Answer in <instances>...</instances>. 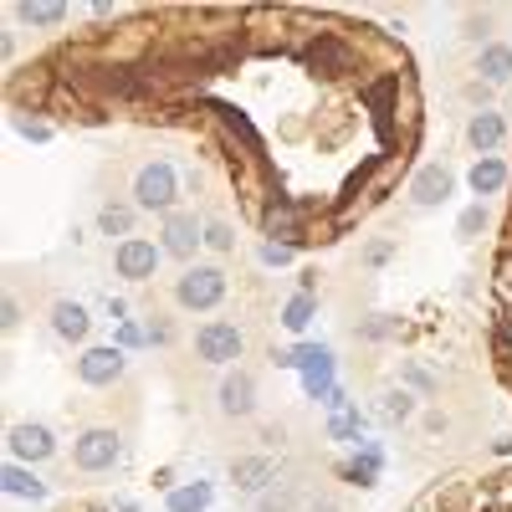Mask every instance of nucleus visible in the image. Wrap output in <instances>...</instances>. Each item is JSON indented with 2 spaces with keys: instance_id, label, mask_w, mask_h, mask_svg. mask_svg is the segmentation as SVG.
I'll use <instances>...</instances> for the list:
<instances>
[{
  "instance_id": "393cba45",
  "label": "nucleus",
  "mask_w": 512,
  "mask_h": 512,
  "mask_svg": "<svg viewBox=\"0 0 512 512\" xmlns=\"http://www.w3.org/2000/svg\"><path fill=\"white\" fill-rule=\"evenodd\" d=\"M205 246H216V251H231V246H236L231 226H226V221H210V226H205Z\"/></svg>"
},
{
  "instance_id": "1a4fd4ad",
  "label": "nucleus",
  "mask_w": 512,
  "mask_h": 512,
  "mask_svg": "<svg viewBox=\"0 0 512 512\" xmlns=\"http://www.w3.org/2000/svg\"><path fill=\"white\" fill-rule=\"evenodd\" d=\"M251 410H256V379H251L246 369L226 374V379H221V415H231V420H246Z\"/></svg>"
},
{
  "instance_id": "aec40b11",
  "label": "nucleus",
  "mask_w": 512,
  "mask_h": 512,
  "mask_svg": "<svg viewBox=\"0 0 512 512\" xmlns=\"http://www.w3.org/2000/svg\"><path fill=\"white\" fill-rule=\"evenodd\" d=\"M98 226H103V236H134V210L128 205H103V216H98Z\"/></svg>"
},
{
  "instance_id": "4468645a",
  "label": "nucleus",
  "mask_w": 512,
  "mask_h": 512,
  "mask_svg": "<svg viewBox=\"0 0 512 512\" xmlns=\"http://www.w3.org/2000/svg\"><path fill=\"white\" fill-rule=\"evenodd\" d=\"M0 482H6L11 497H26V502H41V497H47V482H41L31 466H21V461H11L6 472H0Z\"/></svg>"
},
{
  "instance_id": "ddd939ff",
  "label": "nucleus",
  "mask_w": 512,
  "mask_h": 512,
  "mask_svg": "<svg viewBox=\"0 0 512 512\" xmlns=\"http://www.w3.org/2000/svg\"><path fill=\"white\" fill-rule=\"evenodd\" d=\"M410 195H415V205H441L451 195V169L425 164L420 175H415V185H410Z\"/></svg>"
},
{
  "instance_id": "4be33fe9",
  "label": "nucleus",
  "mask_w": 512,
  "mask_h": 512,
  "mask_svg": "<svg viewBox=\"0 0 512 512\" xmlns=\"http://www.w3.org/2000/svg\"><path fill=\"white\" fill-rule=\"evenodd\" d=\"M359 431H364V415L349 405V410H333V420H328V436L333 441H359Z\"/></svg>"
},
{
  "instance_id": "f03ea898",
  "label": "nucleus",
  "mask_w": 512,
  "mask_h": 512,
  "mask_svg": "<svg viewBox=\"0 0 512 512\" xmlns=\"http://www.w3.org/2000/svg\"><path fill=\"white\" fill-rule=\"evenodd\" d=\"M221 297H226V272L221 267H185V277L175 282V303L190 308V313L221 308Z\"/></svg>"
},
{
  "instance_id": "f257e3e1",
  "label": "nucleus",
  "mask_w": 512,
  "mask_h": 512,
  "mask_svg": "<svg viewBox=\"0 0 512 512\" xmlns=\"http://www.w3.org/2000/svg\"><path fill=\"white\" fill-rule=\"evenodd\" d=\"M175 200H180V175H175V164H144L139 175H134V210H169L175 216Z\"/></svg>"
},
{
  "instance_id": "a878e982",
  "label": "nucleus",
  "mask_w": 512,
  "mask_h": 512,
  "mask_svg": "<svg viewBox=\"0 0 512 512\" xmlns=\"http://www.w3.org/2000/svg\"><path fill=\"white\" fill-rule=\"evenodd\" d=\"M262 262H267V267H287V262H292V241H267V246H262Z\"/></svg>"
},
{
  "instance_id": "b1692460",
  "label": "nucleus",
  "mask_w": 512,
  "mask_h": 512,
  "mask_svg": "<svg viewBox=\"0 0 512 512\" xmlns=\"http://www.w3.org/2000/svg\"><path fill=\"white\" fill-rule=\"evenodd\" d=\"M349 477H354L359 487H374V477H379V446H364V456L349 466Z\"/></svg>"
},
{
  "instance_id": "423d86ee",
  "label": "nucleus",
  "mask_w": 512,
  "mask_h": 512,
  "mask_svg": "<svg viewBox=\"0 0 512 512\" xmlns=\"http://www.w3.org/2000/svg\"><path fill=\"white\" fill-rule=\"evenodd\" d=\"M159 256H164V251H159L154 241L128 236V241H118V251H113V272H118V277H128V282H144V277H154Z\"/></svg>"
},
{
  "instance_id": "2eb2a0df",
  "label": "nucleus",
  "mask_w": 512,
  "mask_h": 512,
  "mask_svg": "<svg viewBox=\"0 0 512 512\" xmlns=\"http://www.w3.org/2000/svg\"><path fill=\"white\" fill-rule=\"evenodd\" d=\"M502 134H507L502 113H477L472 123H466V139H472V149H482V154H492L502 144Z\"/></svg>"
},
{
  "instance_id": "0eeeda50",
  "label": "nucleus",
  "mask_w": 512,
  "mask_h": 512,
  "mask_svg": "<svg viewBox=\"0 0 512 512\" xmlns=\"http://www.w3.org/2000/svg\"><path fill=\"white\" fill-rule=\"evenodd\" d=\"M159 236H164L159 251H164V256H175V262H190L195 246L205 241V231H200V221L190 216V210H175V216H164V231H159Z\"/></svg>"
},
{
  "instance_id": "412c9836",
  "label": "nucleus",
  "mask_w": 512,
  "mask_h": 512,
  "mask_svg": "<svg viewBox=\"0 0 512 512\" xmlns=\"http://www.w3.org/2000/svg\"><path fill=\"white\" fill-rule=\"evenodd\" d=\"M410 410H415V400H410L405 390H390V395H379V410H374V415H379L384 425H400V420H410Z\"/></svg>"
},
{
  "instance_id": "f8f14e48",
  "label": "nucleus",
  "mask_w": 512,
  "mask_h": 512,
  "mask_svg": "<svg viewBox=\"0 0 512 512\" xmlns=\"http://www.w3.org/2000/svg\"><path fill=\"white\" fill-rule=\"evenodd\" d=\"M231 477H236L241 492H262V487L277 482V461H272V456H236Z\"/></svg>"
},
{
  "instance_id": "bb28decb",
  "label": "nucleus",
  "mask_w": 512,
  "mask_h": 512,
  "mask_svg": "<svg viewBox=\"0 0 512 512\" xmlns=\"http://www.w3.org/2000/svg\"><path fill=\"white\" fill-rule=\"evenodd\" d=\"M482 226H487V210H482V205H472V210L461 216V236H477Z\"/></svg>"
},
{
  "instance_id": "c756f323",
  "label": "nucleus",
  "mask_w": 512,
  "mask_h": 512,
  "mask_svg": "<svg viewBox=\"0 0 512 512\" xmlns=\"http://www.w3.org/2000/svg\"><path fill=\"white\" fill-rule=\"evenodd\" d=\"M113 512H139V502L134 497H113Z\"/></svg>"
},
{
  "instance_id": "20e7f679",
  "label": "nucleus",
  "mask_w": 512,
  "mask_h": 512,
  "mask_svg": "<svg viewBox=\"0 0 512 512\" xmlns=\"http://www.w3.org/2000/svg\"><path fill=\"white\" fill-rule=\"evenodd\" d=\"M241 349H246V338H241V328L236 323H205L200 333H195V354L205 359V364H236L241 359Z\"/></svg>"
},
{
  "instance_id": "39448f33",
  "label": "nucleus",
  "mask_w": 512,
  "mask_h": 512,
  "mask_svg": "<svg viewBox=\"0 0 512 512\" xmlns=\"http://www.w3.org/2000/svg\"><path fill=\"white\" fill-rule=\"evenodd\" d=\"M6 446H11V461H21V466H36V461L57 456V441H52V431H47L41 420H21V425H11Z\"/></svg>"
},
{
  "instance_id": "9d476101",
  "label": "nucleus",
  "mask_w": 512,
  "mask_h": 512,
  "mask_svg": "<svg viewBox=\"0 0 512 512\" xmlns=\"http://www.w3.org/2000/svg\"><path fill=\"white\" fill-rule=\"evenodd\" d=\"M88 328H93L88 308L72 303V297H57V303H52V333L62 338V344H82V338H88Z\"/></svg>"
},
{
  "instance_id": "7ed1b4c3",
  "label": "nucleus",
  "mask_w": 512,
  "mask_h": 512,
  "mask_svg": "<svg viewBox=\"0 0 512 512\" xmlns=\"http://www.w3.org/2000/svg\"><path fill=\"white\" fill-rule=\"evenodd\" d=\"M72 461H77V472H113V466L123 461V436L118 431H82L72 441Z\"/></svg>"
},
{
  "instance_id": "a211bd4d",
  "label": "nucleus",
  "mask_w": 512,
  "mask_h": 512,
  "mask_svg": "<svg viewBox=\"0 0 512 512\" xmlns=\"http://www.w3.org/2000/svg\"><path fill=\"white\" fill-rule=\"evenodd\" d=\"M210 507V482H190L169 492V512H205Z\"/></svg>"
},
{
  "instance_id": "c85d7f7f",
  "label": "nucleus",
  "mask_w": 512,
  "mask_h": 512,
  "mask_svg": "<svg viewBox=\"0 0 512 512\" xmlns=\"http://www.w3.org/2000/svg\"><path fill=\"white\" fill-rule=\"evenodd\" d=\"M21 323V303H16V297H6V328H16Z\"/></svg>"
},
{
  "instance_id": "6ab92c4d",
  "label": "nucleus",
  "mask_w": 512,
  "mask_h": 512,
  "mask_svg": "<svg viewBox=\"0 0 512 512\" xmlns=\"http://www.w3.org/2000/svg\"><path fill=\"white\" fill-rule=\"evenodd\" d=\"M313 313H318V297H313V292H297L292 303L282 308V323H287L292 333H303V328L313 323Z\"/></svg>"
},
{
  "instance_id": "cd10ccee",
  "label": "nucleus",
  "mask_w": 512,
  "mask_h": 512,
  "mask_svg": "<svg viewBox=\"0 0 512 512\" xmlns=\"http://www.w3.org/2000/svg\"><path fill=\"white\" fill-rule=\"evenodd\" d=\"M21 134H26L31 144H47V139H52V128H47V123H36V118H21Z\"/></svg>"
},
{
  "instance_id": "7c9ffc66",
  "label": "nucleus",
  "mask_w": 512,
  "mask_h": 512,
  "mask_svg": "<svg viewBox=\"0 0 512 512\" xmlns=\"http://www.w3.org/2000/svg\"><path fill=\"white\" fill-rule=\"evenodd\" d=\"M502 344H507V349H512V318H507V323H502Z\"/></svg>"
},
{
  "instance_id": "2f4dec72",
  "label": "nucleus",
  "mask_w": 512,
  "mask_h": 512,
  "mask_svg": "<svg viewBox=\"0 0 512 512\" xmlns=\"http://www.w3.org/2000/svg\"><path fill=\"white\" fill-rule=\"evenodd\" d=\"M308 512H338V507H333V502H318V507H308Z\"/></svg>"
},
{
  "instance_id": "6e6552de",
  "label": "nucleus",
  "mask_w": 512,
  "mask_h": 512,
  "mask_svg": "<svg viewBox=\"0 0 512 512\" xmlns=\"http://www.w3.org/2000/svg\"><path fill=\"white\" fill-rule=\"evenodd\" d=\"M123 369H128V359H123L118 344H108V349H88V354L77 359V379H82V384H93V390H108V384H118Z\"/></svg>"
},
{
  "instance_id": "f3484780",
  "label": "nucleus",
  "mask_w": 512,
  "mask_h": 512,
  "mask_svg": "<svg viewBox=\"0 0 512 512\" xmlns=\"http://www.w3.org/2000/svg\"><path fill=\"white\" fill-rule=\"evenodd\" d=\"M477 72H482L487 82H512V47H482Z\"/></svg>"
},
{
  "instance_id": "dca6fc26",
  "label": "nucleus",
  "mask_w": 512,
  "mask_h": 512,
  "mask_svg": "<svg viewBox=\"0 0 512 512\" xmlns=\"http://www.w3.org/2000/svg\"><path fill=\"white\" fill-rule=\"evenodd\" d=\"M502 185H507V164L502 159H477L472 164V190L477 195H497Z\"/></svg>"
},
{
  "instance_id": "5701e85b",
  "label": "nucleus",
  "mask_w": 512,
  "mask_h": 512,
  "mask_svg": "<svg viewBox=\"0 0 512 512\" xmlns=\"http://www.w3.org/2000/svg\"><path fill=\"white\" fill-rule=\"evenodd\" d=\"M16 16L26 26H62L67 21V6H57V0H52V6H31V0H26V6H16Z\"/></svg>"
},
{
  "instance_id": "9b49d317",
  "label": "nucleus",
  "mask_w": 512,
  "mask_h": 512,
  "mask_svg": "<svg viewBox=\"0 0 512 512\" xmlns=\"http://www.w3.org/2000/svg\"><path fill=\"white\" fill-rule=\"evenodd\" d=\"M308 67H313V72L338 77V72H349V67H354V52H349L338 36H318L313 47H308Z\"/></svg>"
}]
</instances>
